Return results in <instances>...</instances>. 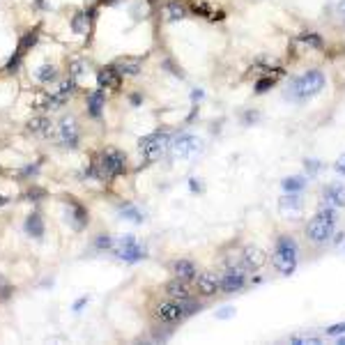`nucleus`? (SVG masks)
Here are the masks:
<instances>
[{
	"mask_svg": "<svg viewBox=\"0 0 345 345\" xmlns=\"http://www.w3.org/2000/svg\"><path fill=\"white\" fill-rule=\"evenodd\" d=\"M127 168V157L122 155L120 150H115V147H108L104 150L99 157L95 159V164L90 166V175H95L97 180H110V177H118L122 175Z\"/></svg>",
	"mask_w": 345,
	"mask_h": 345,
	"instance_id": "nucleus-1",
	"label": "nucleus"
},
{
	"mask_svg": "<svg viewBox=\"0 0 345 345\" xmlns=\"http://www.w3.org/2000/svg\"><path fill=\"white\" fill-rule=\"evenodd\" d=\"M200 309V304L191 299H175V297H170L168 301H159L155 306V318L159 322H166V325H173V322H180L184 318H189L191 313Z\"/></svg>",
	"mask_w": 345,
	"mask_h": 345,
	"instance_id": "nucleus-2",
	"label": "nucleus"
},
{
	"mask_svg": "<svg viewBox=\"0 0 345 345\" xmlns=\"http://www.w3.org/2000/svg\"><path fill=\"white\" fill-rule=\"evenodd\" d=\"M336 210L334 207H320V210L313 214V219L309 221V225H306V235H309L311 242H315V244H322V242H327L331 237V233H334L336 228Z\"/></svg>",
	"mask_w": 345,
	"mask_h": 345,
	"instance_id": "nucleus-3",
	"label": "nucleus"
},
{
	"mask_svg": "<svg viewBox=\"0 0 345 345\" xmlns=\"http://www.w3.org/2000/svg\"><path fill=\"white\" fill-rule=\"evenodd\" d=\"M325 85H327L325 74L318 71V69H311V71H306V74H301L299 79L292 83V88H290L288 95H290L292 99H297V101H306V99H311V97H315L318 92H322Z\"/></svg>",
	"mask_w": 345,
	"mask_h": 345,
	"instance_id": "nucleus-4",
	"label": "nucleus"
},
{
	"mask_svg": "<svg viewBox=\"0 0 345 345\" xmlns=\"http://www.w3.org/2000/svg\"><path fill=\"white\" fill-rule=\"evenodd\" d=\"M272 262L281 274H292L297 270V242L288 235H281L276 240L274 246V255H272Z\"/></svg>",
	"mask_w": 345,
	"mask_h": 345,
	"instance_id": "nucleus-5",
	"label": "nucleus"
},
{
	"mask_svg": "<svg viewBox=\"0 0 345 345\" xmlns=\"http://www.w3.org/2000/svg\"><path fill=\"white\" fill-rule=\"evenodd\" d=\"M168 145H170L168 131H152V134L143 136V138L138 140V150H140V155H143V159H147V161L159 159Z\"/></svg>",
	"mask_w": 345,
	"mask_h": 345,
	"instance_id": "nucleus-6",
	"label": "nucleus"
},
{
	"mask_svg": "<svg viewBox=\"0 0 345 345\" xmlns=\"http://www.w3.org/2000/svg\"><path fill=\"white\" fill-rule=\"evenodd\" d=\"M170 152L175 159H194L203 152V140L194 134H180L177 138L170 140Z\"/></svg>",
	"mask_w": 345,
	"mask_h": 345,
	"instance_id": "nucleus-7",
	"label": "nucleus"
},
{
	"mask_svg": "<svg viewBox=\"0 0 345 345\" xmlns=\"http://www.w3.org/2000/svg\"><path fill=\"white\" fill-rule=\"evenodd\" d=\"M115 253L125 262H138L145 258V249H143L134 237H122V240L115 244Z\"/></svg>",
	"mask_w": 345,
	"mask_h": 345,
	"instance_id": "nucleus-8",
	"label": "nucleus"
},
{
	"mask_svg": "<svg viewBox=\"0 0 345 345\" xmlns=\"http://www.w3.org/2000/svg\"><path fill=\"white\" fill-rule=\"evenodd\" d=\"M196 290H198V295H203V297L214 295L216 290H221V276L214 274V272H210V270L196 274Z\"/></svg>",
	"mask_w": 345,
	"mask_h": 345,
	"instance_id": "nucleus-9",
	"label": "nucleus"
},
{
	"mask_svg": "<svg viewBox=\"0 0 345 345\" xmlns=\"http://www.w3.org/2000/svg\"><path fill=\"white\" fill-rule=\"evenodd\" d=\"M242 262H244L246 270L258 272V270H262V265L267 262V255L260 246L249 244V246H244V251H242Z\"/></svg>",
	"mask_w": 345,
	"mask_h": 345,
	"instance_id": "nucleus-10",
	"label": "nucleus"
},
{
	"mask_svg": "<svg viewBox=\"0 0 345 345\" xmlns=\"http://www.w3.org/2000/svg\"><path fill=\"white\" fill-rule=\"evenodd\" d=\"M74 88H76V81L74 79L62 81V83L58 85V90H55L53 95L46 99V108H60V106L69 99V95L74 92Z\"/></svg>",
	"mask_w": 345,
	"mask_h": 345,
	"instance_id": "nucleus-11",
	"label": "nucleus"
},
{
	"mask_svg": "<svg viewBox=\"0 0 345 345\" xmlns=\"http://www.w3.org/2000/svg\"><path fill=\"white\" fill-rule=\"evenodd\" d=\"M242 288H244V272L230 267V270L221 276V290L230 295V292H240Z\"/></svg>",
	"mask_w": 345,
	"mask_h": 345,
	"instance_id": "nucleus-12",
	"label": "nucleus"
},
{
	"mask_svg": "<svg viewBox=\"0 0 345 345\" xmlns=\"http://www.w3.org/2000/svg\"><path fill=\"white\" fill-rule=\"evenodd\" d=\"M122 83V71L118 67H104V69L97 74V85H99L101 90L108 88V90H118Z\"/></svg>",
	"mask_w": 345,
	"mask_h": 345,
	"instance_id": "nucleus-13",
	"label": "nucleus"
},
{
	"mask_svg": "<svg viewBox=\"0 0 345 345\" xmlns=\"http://www.w3.org/2000/svg\"><path fill=\"white\" fill-rule=\"evenodd\" d=\"M58 131H60V140L67 147L79 145V127H76L74 118H65V120L60 122V127H58Z\"/></svg>",
	"mask_w": 345,
	"mask_h": 345,
	"instance_id": "nucleus-14",
	"label": "nucleus"
},
{
	"mask_svg": "<svg viewBox=\"0 0 345 345\" xmlns=\"http://www.w3.org/2000/svg\"><path fill=\"white\" fill-rule=\"evenodd\" d=\"M170 272L175 274V279H182V281H194L196 279V265L191 260H175L170 265Z\"/></svg>",
	"mask_w": 345,
	"mask_h": 345,
	"instance_id": "nucleus-15",
	"label": "nucleus"
},
{
	"mask_svg": "<svg viewBox=\"0 0 345 345\" xmlns=\"http://www.w3.org/2000/svg\"><path fill=\"white\" fill-rule=\"evenodd\" d=\"M325 200H327V205L331 207H345V186L338 184V182L329 184L325 189Z\"/></svg>",
	"mask_w": 345,
	"mask_h": 345,
	"instance_id": "nucleus-16",
	"label": "nucleus"
},
{
	"mask_svg": "<svg viewBox=\"0 0 345 345\" xmlns=\"http://www.w3.org/2000/svg\"><path fill=\"white\" fill-rule=\"evenodd\" d=\"M166 292H168L170 297H175V299H191L189 281H182V279L170 281V283L166 285Z\"/></svg>",
	"mask_w": 345,
	"mask_h": 345,
	"instance_id": "nucleus-17",
	"label": "nucleus"
},
{
	"mask_svg": "<svg viewBox=\"0 0 345 345\" xmlns=\"http://www.w3.org/2000/svg\"><path fill=\"white\" fill-rule=\"evenodd\" d=\"M25 233L35 240H42L44 237V221H42L40 212H32L28 219H25Z\"/></svg>",
	"mask_w": 345,
	"mask_h": 345,
	"instance_id": "nucleus-18",
	"label": "nucleus"
},
{
	"mask_svg": "<svg viewBox=\"0 0 345 345\" xmlns=\"http://www.w3.org/2000/svg\"><path fill=\"white\" fill-rule=\"evenodd\" d=\"M90 16L92 14H88V12H76L71 16V30L76 35H88L90 32Z\"/></svg>",
	"mask_w": 345,
	"mask_h": 345,
	"instance_id": "nucleus-19",
	"label": "nucleus"
},
{
	"mask_svg": "<svg viewBox=\"0 0 345 345\" xmlns=\"http://www.w3.org/2000/svg\"><path fill=\"white\" fill-rule=\"evenodd\" d=\"M104 92H101V88L99 90H95L90 97H88V115H92V118H99L101 115V110H104Z\"/></svg>",
	"mask_w": 345,
	"mask_h": 345,
	"instance_id": "nucleus-20",
	"label": "nucleus"
},
{
	"mask_svg": "<svg viewBox=\"0 0 345 345\" xmlns=\"http://www.w3.org/2000/svg\"><path fill=\"white\" fill-rule=\"evenodd\" d=\"M297 40H299L304 46H309V49H315V51H322V46H325L322 37L318 35V32H313V30H304V32H299V37H297Z\"/></svg>",
	"mask_w": 345,
	"mask_h": 345,
	"instance_id": "nucleus-21",
	"label": "nucleus"
},
{
	"mask_svg": "<svg viewBox=\"0 0 345 345\" xmlns=\"http://www.w3.org/2000/svg\"><path fill=\"white\" fill-rule=\"evenodd\" d=\"M279 207H281V212H283V214H290V212H299L301 200H299V196H297V194H288V196H283V198H281Z\"/></svg>",
	"mask_w": 345,
	"mask_h": 345,
	"instance_id": "nucleus-22",
	"label": "nucleus"
},
{
	"mask_svg": "<svg viewBox=\"0 0 345 345\" xmlns=\"http://www.w3.org/2000/svg\"><path fill=\"white\" fill-rule=\"evenodd\" d=\"M164 16L166 21H182L186 16V10L182 5H177V3H170V5H166Z\"/></svg>",
	"mask_w": 345,
	"mask_h": 345,
	"instance_id": "nucleus-23",
	"label": "nucleus"
},
{
	"mask_svg": "<svg viewBox=\"0 0 345 345\" xmlns=\"http://www.w3.org/2000/svg\"><path fill=\"white\" fill-rule=\"evenodd\" d=\"M306 186V177H285L283 180V189L288 194H299Z\"/></svg>",
	"mask_w": 345,
	"mask_h": 345,
	"instance_id": "nucleus-24",
	"label": "nucleus"
},
{
	"mask_svg": "<svg viewBox=\"0 0 345 345\" xmlns=\"http://www.w3.org/2000/svg\"><path fill=\"white\" fill-rule=\"evenodd\" d=\"M37 79H40L42 83H51V81L58 79V69H55L53 65H42L40 69H37Z\"/></svg>",
	"mask_w": 345,
	"mask_h": 345,
	"instance_id": "nucleus-25",
	"label": "nucleus"
},
{
	"mask_svg": "<svg viewBox=\"0 0 345 345\" xmlns=\"http://www.w3.org/2000/svg\"><path fill=\"white\" fill-rule=\"evenodd\" d=\"M28 129H30L32 134H51V122L46 120V118H35V120H30Z\"/></svg>",
	"mask_w": 345,
	"mask_h": 345,
	"instance_id": "nucleus-26",
	"label": "nucleus"
},
{
	"mask_svg": "<svg viewBox=\"0 0 345 345\" xmlns=\"http://www.w3.org/2000/svg\"><path fill=\"white\" fill-rule=\"evenodd\" d=\"M71 210H74V221H76V228H83L85 223H88V214H85V210L79 205V203H71Z\"/></svg>",
	"mask_w": 345,
	"mask_h": 345,
	"instance_id": "nucleus-27",
	"label": "nucleus"
},
{
	"mask_svg": "<svg viewBox=\"0 0 345 345\" xmlns=\"http://www.w3.org/2000/svg\"><path fill=\"white\" fill-rule=\"evenodd\" d=\"M37 37H40V32H37V30H30L28 35H23V40L19 42V51H23V53H25V51L30 49V46H35Z\"/></svg>",
	"mask_w": 345,
	"mask_h": 345,
	"instance_id": "nucleus-28",
	"label": "nucleus"
},
{
	"mask_svg": "<svg viewBox=\"0 0 345 345\" xmlns=\"http://www.w3.org/2000/svg\"><path fill=\"white\" fill-rule=\"evenodd\" d=\"M276 76H279V74H276ZM276 76H265V79H260V81H258V83H255V92H258V95H262V92H267V90H270V88H272V85H274L276 83Z\"/></svg>",
	"mask_w": 345,
	"mask_h": 345,
	"instance_id": "nucleus-29",
	"label": "nucleus"
},
{
	"mask_svg": "<svg viewBox=\"0 0 345 345\" xmlns=\"http://www.w3.org/2000/svg\"><path fill=\"white\" fill-rule=\"evenodd\" d=\"M120 214L125 216V219H129V221H136V223H140V221H143V214H140V212L136 210V207H131V205H125V207H122Z\"/></svg>",
	"mask_w": 345,
	"mask_h": 345,
	"instance_id": "nucleus-30",
	"label": "nucleus"
},
{
	"mask_svg": "<svg viewBox=\"0 0 345 345\" xmlns=\"http://www.w3.org/2000/svg\"><path fill=\"white\" fill-rule=\"evenodd\" d=\"M118 69H120L122 74H138V62H122Z\"/></svg>",
	"mask_w": 345,
	"mask_h": 345,
	"instance_id": "nucleus-31",
	"label": "nucleus"
},
{
	"mask_svg": "<svg viewBox=\"0 0 345 345\" xmlns=\"http://www.w3.org/2000/svg\"><path fill=\"white\" fill-rule=\"evenodd\" d=\"M12 290H14V288H12L5 279H0V299H7V297L12 295Z\"/></svg>",
	"mask_w": 345,
	"mask_h": 345,
	"instance_id": "nucleus-32",
	"label": "nucleus"
},
{
	"mask_svg": "<svg viewBox=\"0 0 345 345\" xmlns=\"http://www.w3.org/2000/svg\"><path fill=\"white\" fill-rule=\"evenodd\" d=\"M343 331H345V322H338V325H334V327H327V336H336V338H338Z\"/></svg>",
	"mask_w": 345,
	"mask_h": 345,
	"instance_id": "nucleus-33",
	"label": "nucleus"
},
{
	"mask_svg": "<svg viewBox=\"0 0 345 345\" xmlns=\"http://www.w3.org/2000/svg\"><path fill=\"white\" fill-rule=\"evenodd\" d=\"M21 55H23V51H19V49H16V55H12V58H10V62H7V69H10V71H14L16 67H19V62H21Z\"/></svg>",
	"mask_w": 345,
	"mask_h": 345,
	"instance_id": "nucleus-34",
	"label": "nucleus"
},
{
	"mask_svg": "<svg viewBox=\"0 0 345 345\" xmlns=\"http://www.w3.org/2000/svg\"><path fill=\"white\" fill-rule=\"evenodd\" d=\"M85 71V65L83 62H74V65H71V79L76 81V76H81Z\"/></svg>",
	"mask_w": 345,
	"mask_h": 345,
	"instance_id": "nucleus-35",
	"label": "nucleus"
},
{
	"mask_svg": "<svg viewBox=\"0 0 345 345\" xmlns=\"http://www.w3.org/2000/svg\"><path fill=\"white\" fill-rule=\"evenodd\" d=\"M336 173H338V175H345V155L343 157H338V161H336Z\"/></svg>",
	"mask_w": 345,
	"mask_h": 345,
	"instance_id": "nucleus-36",
	"label": "nucleus"
},
{
	"mask_svg": "<svg viewBox=\"0 0 345 345\" xmlns=\"http://www.w3.org/2000/svg\"><path fill=\"white\" fill-rule=\"evenodd\" d=\"M304 166H306V170H309V175H313L315 170L320 168V164H318V161H313V159H309V161H306Z\"/></svg>",
	"mask_w": 345,
	"mask_h": 345,
	"instance_id": "nucleus-37",
	"label": "nucleus"
},
{
	"mask_svg": "<svg viewBox=\"0 0 345 345\" xmlns=\"http://www.w3.org/2000/svg\"><path fill=\"white\" fill-rule=\"evenodd\" d=\"M110 244H113V242H110V237H99V240H97V246H99V249H108Z\"/></svg>",
	"mask_w": 345,
	"mask_h": 345,
	"instance_id": "nucleus-38",
	"label": "nucleus"
},
{
	"mask_svg": "<svg viewBox=\"0 0 345 345\" xmlns=\"http://www.w3.org/2000/svg\"><path fill=\"white\" fill-rule=\"evenodd\" d=\"M233 313H235V309H223V311H219V313H216V318H230Z\"/></svg>",
	"mask_w": 345,
	"mask_h": 345,
	"instance_id": "nucleus-39",
	"label": "nucleus"
},
{
	"mask_svg": "<svg viewBox=\"0 0 345 345\" xmlns=\"http://www.w3.org/2000/svg\"><path fill=\"white\" fill-rule=\"evenodd\" d=\"M40 194H44V191H40V189H35V191H32V189H30V191H28V198H35V200H37V198H42Z\"/></svg>",
	"mask_w": 345,
	"mask_h": 345,
	"instance_id": "nucleus-40",
	"label": "nucleus"
},
{
	"mask_svg": "<svg viewBox=\"0 0 345 345\" xmlns=\"http://www.w3.org/2000/svg\"><path fill=\"white\" fill-rule=\"evenodd\" d=\"M85 301H88V297H81V299H79V301H76L74 311H81V309H83V304H85Z\"/></svg>",
	"mask_w": 345,
	"mask_h": 345,
	"instance_id": "nucleus-41",
	"label": "nucleus"
},
{
	"mask_svg": "<svg viewBox=\"0 0 345 345\" xmlns=\"http://www.w3.org/2000/svg\"><path fill=\"white\" fill-rule=\"evenodd\" d=\"M189 184H191V189H194V191H196V189H200V184H198V182H196V180H191Z\"/></svg>",
	"mask_w": 345,
	"mask_h": 345,
	"instance_id": "nucleus-42",
	"label": "nucleus"
},
{
	"mask_svg": "<svg viewBox=\"0 0 345 345\" xmlns=\"http://www.w3.org/2000/svg\"><path fill=\"white\" fill-rule=\"evenodd\" d=\"M131 101H134V106H138V101H140V97H138V95H131Z\"/></svg>",
	"mask_w": 345,
	"mask_h": 345,
	"instance_id": "nucleus-43",
	"label": "nucleus"
},
{
	"mask_svg": "<svg viewBox=\"0 0 345 345\" xmlns=\"http://www.w3.org/2000/svg\"><path fill=\"white\" fill-rule=\"evenodd\" d=\"M338 12L345 16V0H343V3H340V5H338Z\"/></svg>",
	"mask_w": 345,
	"mask_h": 345,
	"instance_id": "nucleus-44",
	"label": "nucleus"
}]
</instances>
